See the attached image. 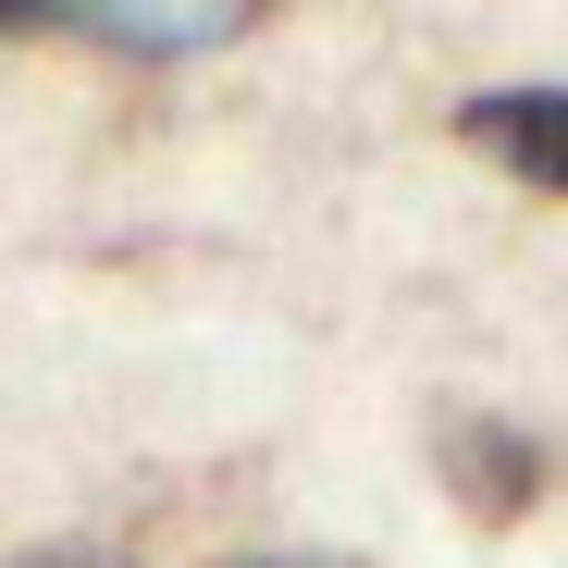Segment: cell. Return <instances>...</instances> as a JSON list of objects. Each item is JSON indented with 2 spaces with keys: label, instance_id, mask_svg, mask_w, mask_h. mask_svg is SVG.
<instances>
[{
  "label": "cell",
  "instance_id": "1",
  "mask_svg": "<svg viewBox=\"0 0 568 568\" xmlns=\"http://www.w3.org/2000/svg\"><path fill=\"white\" fill-rule=\"evenodd\" d=\"M457 124H469V149H495L519 185L568 199V87H483Z\"/></svg>",
  "mask_w": 568,
  "mask_h": 568
},
{
  "label": "cell",
  "instance_id": "2",
  "mask_svg": "<svg viewBox=\"0 0 568 568\" xmlns=\"http://www.w3.org/2000/svg\"><path fill=\"white\" fill-rule=\"evenodd\" d=\"M445 457H457V483H469V507H483V519H519V507L544 495V445L507 433V420H457Z\"/></svg>",
  "mask_w": 568,
  "mask_h": 568
},
{
  "label": "cell",
  "instance_id": "3",
  "mask_svg": "<svg viewBox=\"0 0 568 568\" xmlns=\"http://www.w3.org/2000/svg\"><path fill=\"white\" fill-rule=\"evenodd\" d=\"M38 568H100V556H38Z\"/></svg>",
  "mask_w": 568,
  "mask_h": 568
}]
</instances>
